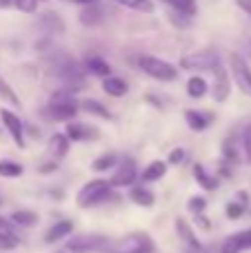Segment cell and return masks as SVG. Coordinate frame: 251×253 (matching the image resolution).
I'll list each match as a JSON object with an SVG mask.
<instances>
[{
	"mask_svg": "<svg viewBox=\"0 0 251 253\" xmlns=\"http://www.w3.org/2000/svg\"><path fill=\"white\" fill-rule=\"evenodd\" d=\"M76 114H78V102L69 89H60L53 93L47 105V118L58 120V123H69L76 118Z\"/></svg>",
	"mask_w": 251,
	"mask_h": 253,
	"instance_id": "1",
	"label": "cell"
},
{
	"mask_svg": "<svg viewBox=\"0 0 251 253\" xmlns=\"http://www.w3.org/2000/svg\"><path fill=\"white\" fill-rule=\"evenodd\" d=\"M111 189L114 187L109 184V180H100V178L89 180V182L78 191V196H76V205H78L80 209L98 207V205H102L105 200L111 198Z\"/></svg>",
	"mask_w": 251,
	"mask_h": 253,
	"instance_id": "2",
	"label": "cell"
},
{
	"mask_svg": "<svg viewBox=\"0 0 251 253\" xmlns=\"http://www.w3.org/2000/svg\"><path fill=\"white\" fill-rule=\"evenodd\" d=\"M138 65H140V69L145 71L147 76H151V78H156V80H163V83H171V80L178 78L176 67H173L171 62L160 60V58H156V56H140Z\"/></svg>",
	"mask_w": 251,
	"mask_h": 253,
	"instance_id": "3",
	"label": "cell"
},
{
	"mask_svg": "<svg viewBox=\"0 0 251 253\" xmlns=\"http://www.w3.org/2000/svg\"><path fill=\"white\" fill-rule=\"evenodd\" d=\"M218 65H220V56H218V51H211V49L180 58V69L187 71H213Z\"/></svg>",
	"mask_w": 251,
	"mask_h": 253,
	"instance_id": "4",
	"label": "cell"
},
{
	"mask_svg": "<svg viewBox=\"0 0 251 253\" xmlns=\"http://www.w3.org/2000/svg\"><path fill=\"white\" fill-rule=\"evenodd\" d=\"M109 247V238L105 236H96V233H83L67 240V251L69 253H96V251H105Z\"/></svg>",
	"mask_w": 251,
	"mask_h": 253,
	"instance_id": "5",
	"label": "cell"
},
{
	"mask_svg": "<svg viewBox=\"0 0 251 253\" xmlns=\"http://www.w3.org/2000/svg\"><path fill=\"white\" fill-rule=\"evenodd\" d=\"M229 67H231V76L234 83L238 84V89L245 96H251V69L240 53H231L229 56Z\"/></svg>",
	"mask_w": 251,
	"mask_h": 253,
	"instance_id": "6",
	"label": "cell"
},
{
	"mask_svg": "<svg viewBox=\"0 0 251 253\" xmlns=\"http://www.w3.org/2000/svg\"><path fill=\"white\" fill-rule=\"evenodd\" d=\"M136 251H145V253H156V245L147 233H131V236L123 238L116 245L114 253H136Z\"/></svg>",
	"mask_w": 251,
	"mask_h": 253,
	"instance_id": "7",
	"label": "cell"
},
{
	"mask_svg": "<svg viewBox=\"0 0 251 253\" xmlns=\"http://www.w3.org/2000/svg\"><path fill=\"white\" fill-rule=\"evenodd\" d=\"M138 178V167L133 158H123L120 165H116V173L111 175L109 184L111 187H129Z\"/></svg>",
	"mask_w": 251,
	"mask_h": 253,
	"instance_id": "8",
	"label": "cell"
},
{
	"mask_svg": "<svg viewBox=\"0 0 251 253\" xmlns=\"http://www.w3.org/2000/svg\"><path fill=\"white\" fill-rule=\"evenodd\" d=\"M0 120H2L4 129L9 131L13 142H16L20 149H25V125H22L20 116H16L9 109H0Z\"/></svg>",
	"mask_w": 251,
	"mask_h": 253,
	"instance_id": "9",
	"label": "cell"
},
{
	"mask_svg": "<svg viewBox=\"0 0 251 253\" xmlns=\"http://www.w3.org/2000/svg\"><path fill=\"white\" fill-rule=\"evenodd\" d=\"M231 93V80H229V71L222 65H218L213 69V87H211V96L216 102H227Z\"/></svg>",
	"mask_w": 251,
	"mask_h": 253,
	"instance_id": "10",
	"label": "cell"
},
{
	"mask_svg": "<svg viewBox=\"0 0 251 253\" xmlns=\"http://www.w3.org/2000/svg\"><path fill=\"white\" fill-rule=\"evenodd\" d=\"M176 233H178V238H180V242L185 245L187 253H203V245H200V240L196 238L194 227H191L185 218H176Z\"/></svg>",
	"mask_w": 251,
	"mask_h": 253,
	"instance_id": "11",
	"label": "cell"
},
{
	"mask_svg": "<svg viewBox=\"0 0 251 253\" xmlns=\"http://www.w3.org/2000/svg\"><path fill=\"white\" fill-rule=\"evenodd\" d=\"M65 135L69 138V142H87V140H96L98 135V129L96 126H89V125H83V123H67L65 126Z\"/></svg>",
	"mask_w": 251,
	"mask_h": 253,
	"instance_id": "12",
	"label": "cell"
},
{
	"mask_svg": "<svg viewBox=\"0 0 251 253\" xmlns=\"http://www.w3.org/2000/svg\"><path fill=\"white\" fill-rule=\"evenodd\" d=\"M247 249H251V229H245V231L229 236L225 240V245L220 247V253H243Z\"/></svg>",
	"mask_w": 251,
	"mask_h": 253,
	"instance_id": "13",
	"label": "cell"
},
{
	"mask_svg": "<svg viewBox=\"0 0 251 253\" xmlns=\"http://www.w3.org/2000/svg\"><path fill=\"white\" fill-rule=\"evenodd\" d=\"M71 231H74V222H71V220H58L56 224H51V227L47 229V233H44V242H47V245H56V242L69 238Z\"/></svg>",
	"mask_w": 251,
	"mask_h": 253,
	"instance_id": "14",
	"label": "cell"
},
{
	"mask_svg": "<svg viewBox=\"0 0 251 253\" xmlns=\"http://www.w3.org/2000/svg\"><path fill=\"white\" fill-rule=\"evenodd\" d=\"M185 120L189 125L191 131H205L209 125L213 123L211 114H205V111H196V109H187L185 111Z\"/></svg>",
	"mask_w": 251,
	"mask_h": 253,
	"instance_id": "15",
	"label": "cell"
},
{
	"mask_svg": "<svg viewBox=\"0 0 251 253\" xmlns=\"http://www.w3.org/2000/svg\"><path fill=\"white\" fill-rule=\"evenodd\" d=\"M165 173H167V162L154 160V162H149V165L145 167V171L140 173V180H142V184L145 182H156V180L165 178Z\"/></svg>",
	"mask_w": 251,
	"mask_h": 253,
	"instance_id": "16",
	"label": "cell"
},
{
	"mask_svg": "<svg viewBox=\"0 0 251 253\" xmlns=\"http://www.w3.org/2000/svg\"><path fill=\"white\" fill-rule=\"evenodd\" d=\"M84 69H87L91 76H98V78H107V76H111L109 62L102 60L100 56H89L87 60H84Z\"/></svg>",
	"mask_w": 251,
	"mask_h": 253,
	"instance_id": "17",
	"label": "cell"
},
{
	"mask_svg": "<svg viewBox=\"0 0 251 253\" xmlns=\"http://www.w3.org/2000/svg\"><path fill=\"white\" fill-rule=\"evenodd\" d=\"M102 89H105V93H109V96H114V98H123L129 87L118 76H107V78H102Z\"/></svg>",
	"mask_w": 251,
	"mask_h": 253,
	"instance_id": "18",
	"label": "cell"
},
{
	"mask_svg": "<svg viewBox=\"0 0 251 253\" xmlns=\"http://www.w3.org/2000/svg\"><path fill=\"white\" fill-rule=\"evenodd\" d=\"M38 25L42 27L44 31H49V34H62V31H65V22H62V18L53 11L42 13L40 20H38Z\"/></svg>",
	"mask_w": 251,
	"mask_h": 253,
	"instance_id": "19",
	"label": "cell"
},
{
	"mask_svg": "<svg viewBox=\"0 0 251 253\" xmlns=\"http://www.w3.org/2000/svg\"><path fill=\"white\" fill-rule=\"evenodd\" d=\"M9 222L16 224V227L29 229V227H34V224H38V213H36V211H29V209H18L11 213Z\"/></svg>",
	"mask_w": 251,
	"mask_h": 253,
	"instance_id": "20",
	"label": "cell"
},
{
	"mask_svg": "<svg viewBox=\"0 0 251 253\" xmlns=\"http://www.w3.org/2000/svg\"><path fill=\"white\" fill-rule=\"evenodd\" d=\"M78 109L87 111V114H91V116H98V118H102V120H111V111L107 109L102 102L91 100V98H87V100H80L78 102Z\"/></svg>",
	"mask_w": 251,
	"mask_h": 253,
	"instance_id": "21",
	"label": "cell"
},
{
	"mask_svg": "<svg viewBox=\"0 0 251 253\" xmlns=\"http://www.w3.org/2000/svg\"><path fill=\"white\" fill-rule=\"evenodd\" d=\"M194 178L198 180V184L205 189V191H216L218 189V180L211 178V175L207 173V169H205L200 162H196L194 165Z\"/></svg>",
	"mask_w": 251,
	"mask_h": 253,
	"instance_id": "22",
	"label": "cell"
},
{
	"mask_svg": "<svg viewBox=\"0 0 251 253\" xmlns=\"http://www.w3.org/2000/svg\"><path fill=\"white\" fill-rule=\"evenodd\" d=\"M129 198H131V202H136L138 207H154V202H156V196L149 191L147 187H133L131 191H129Z\"/></svg>",
	"mask_w": 251,
	"mask_h": 253,
	"instance_id": "23",
	"label": "cell"
},
{
	"mask_svg": "<svg viewBox=\"0 0 251 253\" xmlns=\"http://www.w3.org/2000/svg\"><path fill=\"white\" fill-rule=\"evenodd\" d=\"M102 9L98 7V2H93V4H87V7L80 11V22H83L84 27H93V25H98V22L102 20Z\"/></svg>",
	"mask_w": 251,
	"mask_h": 253,
	"instance_id": "24",
	"label": "cell"
},
{
	"mask_svg": "<svg viewBox=\"0 0 251 253\" xmlns=\"http://www.w3.org/2000/svg\"><path fill=\"white\" fill-rule=\"evenodd\" d=\"M69 144L71 142L65 133H53L51 140H49V149H51V153L56 158H65L69 153Z\"/></svg>",
	"mask_w": 251,
	"mask_h": 253,
	"instance_id": "25",
	"label": "cell"
},
{
	"mask_svg": "<svg viewBox=\"0 0 251 253\" xmlns=\"http://www.w3.org/2000/svg\"><path fill=\"white\" fill-rule=\"evenodd\" d=\"M167 4H171L173 11L180 13V16H196V11H198V4H196V0H165Z\"/></svg>",
	"mask_w": 251,
	"mask_h": 253,
	"instance_id": "26",
	"label": "cell"
},
{
	"mask_svg": "<svg viewBox=\"0 0 251 253\" xmlns=\"http://www.w3.org/2000/svg\"><path fill=\"white\" fill-rule=\"evenodd\" d=\"M116 165H118V156H116L114 151H109V153L98 156L96 160L91 162V169L93 171H109V169H114Z\"/></svg>",
	"mask_w": 251,
	"mask_h": 253,
	"instance_id": "27",
	"label": "cell"
},
{
	"mask_svg": "<svg viewBox=\"0 0 251 253\" xmlns=\"http://www.w3.org/2000/svg\"><path fill=\"white\" fill-rule=\"evenodd\" d=\"M111 2L120 4V7L133 9V11H142V13H154V2H151V0H111Z\"/></svg>",
	"mask_w": 251,
	"mask_h": 253,
	"instance_id": "28",
	"label": "cell"
},
{
	"mask_svg": "<svg viewBox=\"0 0 251 253\" xmlns=\"http://www.w3.org/2000/svg\"><path fill=\"white\" fill-rule=\"evenodd\" d=\"M187 93H189V98H203L205 93H207V80L200 78V76H194V78H189V83H187Z\"/></svg>",
	"mask_w": 251,
	"mask_h": 253,
	"instance_id": "29",
	"label": "cell"
},
{
	"mask_svg": "<svg viewBox=\"0 0 251 253\" xmlns=\"http://www.w3.org/2000/svg\"><path fill=\"white\" fill-rule=\"evenodd\" d=\"M25 173V167L13 160H0V178H18Z\"/></svg>",
	"mask_w": 251,
	"mask_h": 253,
	"instance_id": "30",
	"label": "cell"
},
{
	"mask_svg": "<svg viewBox=\"0 0 251 253\" xmlns=\"http://www.w3.org/2000/svg\"><path fill=\"white\" fill-rule=\"evenodd\" d=\"M238 198H240V202H229L227 205V218H231V220H238L240 215L245 213V209H247V193H238Z\"/></svg>",
	"mask_w": 251,
	"mask_h": 253,
	"instance_id": "31",
	"label": "cell"
},
{
	"mask_svg": "<svg viewBox=\"0 0 251 253\" xmlns=\"http://www.w3.org/2000/svg\"><path fill=\"white\" fill-rule=\"evenodd\" d=\"M222 156H225V162H238V149H236V140L227 138L225 144H222Z\"/></svg>",
	"mask_w": 251,
	"mask_h": 253,
	"instance_id": "32",
	"label": "cell"
},
{
	"mask_svg": "<svg viewBox=\"0 0 251 253\" xmlns=\"http://www.w3.org/2000/svg\"><path fill=\"white\" fill-rule=\"evenodd\" d=\"M0 98H2V100H7L9 105H13V107H20V100H18V96L13 93V89L9 87V84L4 83L2 78H0Z\"/></svg>",
	"mask_w": 251,
	"mask_h": 253,
	"instance_id": "33",
	"label": "cell"
},
{
	"mask_svg": "<svg viewBox=\"0 0 251 253\" xmlns=\"http://www.w3.org/2000/svg\"><path fill=\"white\" fill-rule=\"evenodd\" d=\"M187 209H189L194 215L205 213V209H207V198H203V196H194V198H189V202H187Z\"/></svg>",
	"mask_w": 251,
	"mask_h": 253,
	"instance_id": "34",
	"label": "cell"
},
{
	"mask_svg": "<svg viewBox=\"0 0 251 253\" xmlns=\"http://www.w3.org/2000/svg\"><path fill=\"white\" fill-rule=\"evenodd\" d=\"M243 149H245V156H247V162L251 165V125H247L243 131Z\"/></svg>",
	"mask_w": 251,
	"mask_h": 253,
	"instance_id": "35",
	"label": "cell"
},
{
	"mask_svg": "<svg viewBox=\"0 0 251 253\" xmlns=\"http://www.w3.org/2000/svg\"><path fill=\"white\" fill-rule=\"evenodd\" d=\"M13 4L25 13H34L36 7H38V0H13Z\"/></svg>",
	"mask_w": 251,
	"mask_h": 253,
	"instance_id": "36",
	"label": "cell"
},
{
	"mask_svg": "<svg viewBox=\"0 0 251 253\" xmlns=\"http://www.w3.org/2000/svg\"><path fill=\"white\" fill-rule=\"evenodd\" d=\"M18 245L16 236H7V233H0V249H13Z\"/></svg>",
	"mask_w": 251,
	"mask_h": 253,
	"instance_id": "37",
	"label": "cell"
},
{
	"mask_svg": "<svg viewBox=\"0 0 251 253\" xmlns=\"http://www.w3.org/2000/svg\"><path fill=\"white\" fill-rule=\"evenodd\" d=\"M182 160H185V149L182 147L173 149V151L169 153V165H180Z\"/></svg>",
	"mask_w": 251,
	"mask_h": 253,
	"instance_id": "38",
	"label": "cell"
},
{
	"mask_svg": "<svg viewBox=\"0 0 251 253\" xmlns=\"http://www.w3.org/2000/svg\"><path fill=\"white\" fill-rule=\"evenodd\" d=\"M0 233H7V236H13V224L9 222V220H4L2 215H0Z\"/></svg>",
	"mask_w": 251,
	"mask_h": 253,
	"instance_id": "39",
	"label": "cell"
},
{
	"mask_svg": "<svg viewBox=\"0 0 251 253\" xmlns=\"http://www.w3.org/2000/svg\"><path fill=\"white\" fill-rule=\"evenodd\" d=\"M56 169H58V162H44L42 167H38L40 173H53Z\"/></svg>",
	"mask_w": 251,
	"mask_h": 253,
	"instance_id": "40",
	"label": "cell"
},
{
	"mask_svg": "<svg viewBox=\"0 0 251 253\" xmlns=\"http://www.w3.org/2000/svg\"><path fill=\"white\" fill-rule=\"evenodd\" d=\"M196 224H200L203 229H211V224L207 222V215H205V213H198V215H196Z\"/></svg>",
	"mask_w": 251,
	"mask_h": 253,
	"instance_id": "41",
	"label": "cell"
},
{
	"mask_svg": "<svg viewBox=\"0 0 251 253\" xmlns=\"http://www.w3.org/2000/svg\"><path fill=\"white\" fill-rule=\"evenodd\" d=\"M238 7L243 9L247 16H251V0H238Z\"/></svg>",
	"mask_w": 251,
	"mask_h": 253,
	"instance_id": "42",
	"label": "cell"
},
{
	"mask_svg": "<svg viewBox=\"0 0 251 253\" xmlns=\"http://www.w3.org/2000/svg\"><path fill=\"white\" fill-rule=\"evenodd\" d=\"M74 2H80V4H93V2H98V0H74Z\"/></svg>",
	"mask_w": 251,
	"mask_h": 253,
	"instance_id": "43",
	"label": "cell"
},
{
	"mask_svg": "<svg viewBox=\"0 0 251 253\" xmlns=\"http://www.w3.org/2000/svg\"><path fill=\"white\" fill-rule=\"evenodd\" d=\"M9 4H13V0H0V7H9Z\"/></svg>",
	"mask_w": 251,
	"mask_h": 253,
	"instance_id": "44",
	"label": "cell"
},
{
	"mask_svg": "<svg viewBox=\"0 0 251 253\" xmlns=\"http://www.w3.org/2000/svg\"><path fill=\"white\" fill-rule=\"evenodd\" d=\"M2 205H4V202H2V198H0V207H2Z\"/></svg>",
	"mask_w": 251,
	"mask_h": 253,
	"instance_id": "45",
	"label": "cell"
},
{
	"mask_svg": "<svg viewBox=\"0 0 251 253\" xmlns=\"http://www.w3.org/2000/svg\"><path fill=\"white\" fill-rule=\"evenodd\" d=\"M136 253H145V251H136Z\"/></svg>",
	"mask_w": 251,
	"mask_h": 253,
	"instance_id": "46",
	"label": "cell"
},
{
	"mask_svg": "<svg viewBox=\"0 0 251 253\" xmlns=\"http://www.w3.org/2000/svg\"><path fill=\"white\" fill-rule=\"evenodd\" d=\"M58 253H65V251H58Z\"/></svg>",
	"mask_w": 251,
	"mask_h": 253,
	"instance_id": "47",
	"label": "cell"
}]
</instances>
